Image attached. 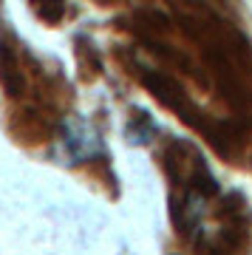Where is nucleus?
<instances>
[{
	"instance_id": "f257e3e1",
	"label": "nucleus",
	"mask_w": 252,
	"mask_h": 255,
	"mask_svg": "<svg viewBox=\"0 0 252 255\" xmlns=\"http://www.w3.org/2000/svg\"><path fill=\"white\" fill-rule=\"evenodd\" d=\"M63 153H65V159H71V164H77V162H85V159H94V156L102 153V142H99L97 130L91 125L74 122V125L65 130Z\"/></svg>"
}]
</instances>
